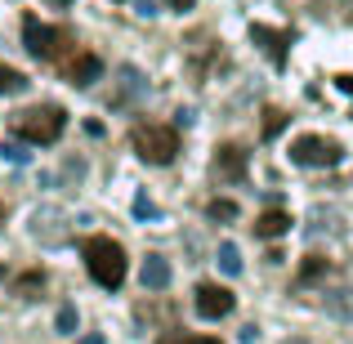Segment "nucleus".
Here are the masks:
<instances>
[{
	"label": "nucleus",
	"instance_id": "f257e3e1",
	"mask_svg": "<svg viewBox=\"0 0 353 344\" xmlns=\"http://www.w3.org/2000/svg\"><path fill=\"white\" fill-rule=\"evenodd\" d=\"M81 255H85L90 277H94L103 291H121V286H125L130 264H125V250H121V241H112V237H85Z\"/></svg>",
	"mask_w": 353,
	"mask_h": 344
},
{
	"label": "nucleus",
	"instance_id": "f03ea898",
	"mask_svg": "<svg viewBox=\"0 0 353 344\" xmlns=\"http://www.w3.org/2000/svg\"><path fill=\"white\" fill-rule=\"evenodd\" d=\"M130 139H134V152L143 156L148 165H170L174 156H179V130L161 125V121H139V125L130 130Z\"/></svg>",
	"mask_w": 353,
	"mask_h": 344
},
{
	"label": "nucleus",
	"instance_id": "7ed1b4c3",
	"mask_svg": "<svg viewBox=\"0 0 353 344\" xmlns=\"http://www.w3.org/2000/svg\"><path fill=\"white\" fill-rule=\"evenodd\" d=\"M14 130L27 139V143H59L63 130H68V112L59 103H41V108H27V112L14 117Z\"/></svg>",
	"mask_w": 353,
	"mask_h": 344
},
{
	"label": "nucleus",
	"instance_id": "20e7f679",
	"mask_svg": "<svg viewBox=\"0 0 353 344\" xmlns=\"http://www.w3.org/2000/svg\"><path fill=\"white\" fill-rule=\"evenodd\" d=\"M23 45H27V54H36V59H59L68 45H77V36H72L68 27H50V23H41V18L27 14L23 18Z\"/></svg>",
	"mask_w": 353,
	"mask_h": 344
},
{
	"label": "nucleus",
	"instance_id": "39448f33",
	"mask_svg": "<svg viewBox=\"0 0 353 344\" xmlns=\"http://www.w3.org/2000/svg\"><path fill=\"white\" fill-rule=\"evenodd\" d=\"M291 161L295 165H309V170H331V165L345 161V148L327 134H300L291 143Z\"/></svg>",
	"mask_w": 353,
	"mask_h": 344
},
{
	"label": "nucleus",
	"instance_id": "423d86ee",
	"mask_svg": "<svg viewBox=\"0 0 353 344\" xmlns=\"http://www.w3.org/2000/svg\"><path fill=\"white\" fill-rule=\"evenodd\" d=\"M233 304H237V295L228 291V286H219V282H201L197 286V313H201V318L219 322V318L233 313Z\"/></svg>",
	"mask_w": 353,
	"mask_h": 344
},
{
	"label": "nucleus",
	"instance_id": "0eeeda50",
	"mask_svg": "<svg viewBox=\"0 0 353 344\" xmlns=\"http://www.w3.org/2000/svg\"><path fill=\"white\" fill-rule=\"evenodd\" d=\"M246 165H250L246 148L219 143V148H215V161H210V170H215V179H224V183H241V179H246Z\"/></svg>",
	"mask_w": 353,
	"mask_h": 344
},
{
	"label": "nucleus",
	"instance_id": "6e6552de",
	"mask_svg": "<svg viewBox=\"0 0 353 344\" xmlns=\"http://www.w3.org/2000/svg\"><path fill=\"white\" fill-rule=\"evenodd\" d=\"M250 41L273 59V68H286V45H291V32H277V27H264V23H250Z\"/></svg>",
	"mask_w": 353,
	"mask_h": 344
},
{
	"label": "nucleus",
	"instance_id": "1a4fd4ad",
	"mask_svg": "<svg viewBox=\"0 0 353 344\" xmlns=\"http://www.w3.org/2000/svg\"><path fill=\"white\" fill-rule=\"evenodd\" d=\"M148 94V81H143V72L139 68H117V94H112V108H130L134 99H143Z\"/></svg>",
	"mask_w": 353,
	"mask_h": 344
},
{
	"label": "nucleus",
	"instance_id": "9d476101",
	"mask_svg": "<svg viewBox=\"0 0 353 344\" xmlns=\"http://www.w3.org/2000/svg\"><path fill=\"white\" fill-rule=\"evenodd\" d=\"M99 77H103V59H99V54H77V59H72V68H68V81H72L77 90L94 85Z\"/></svg>",
	"mask_w": 353,
	"mask_h": 344
},
{
	"label": "nucleus",
	"instance_id": "9b49d317",
	"mask_svg": "<svg viewBox=\"0 0 353 344\" xmlns=\"http://www.w3.org/2000/svg\"><path fill=\"white\" fill-rule=\"evenodd\" d=\"M139 282H143V291H165V286H170V259L148 255L143 268H139Z\"/></svg>",
	"mask_w": 353,
	"mask_h": 344
},
{
	"label": "nucleus",
	"instance_id": "f8f14e48",
	"mask_svg": "<svg viewBox=\"0 0 353 344\" xmlns=\"http://www.w3.org/2000/svg\"><path fill=\"white\" fill-rule=\"evenodd\" d=\"M282 232H291V215H286V210H264V215L255 219V237L273 241V237H282Z\"/></svg>",
	"mask_w": 353,
	"mask_h": 344
},
{
	"label": "nucleus",
	"instance_id": "ddd939ff",
	"mask_svg": "<svg viewBox=\"0 0 353 344\" xmlns=\"http://www.w3.org/2000/svg\"><path fill=\"white\" fill-rule=\"evenodd\" d=\"M286 121H291V117H286L282 108H268V112H264V125H259V139H264V143H273V139L286 130Z\"/></svg>",
	"mask_w": 353,
	"mask_h": 344
},
{
	"label": "nucleus",
	"instance_id": "4468645a",
	"mask_svg": "<svg viewBox=\"0 0 353 344\" xmlns=\"http://www.w3.org/2000/svg\"><path fill=\"white\" fill-rule=\"evenodd\" d=\"M27 85H32V81L18 68H0V94H27Z\"/></svg>",
	"mask_w": 353,
	"mask_h": 344
},
{
	"label": "nucleus",
	"instance_id": "2eb2a0df",
	"mask_svg": "<svg viewBox=\"0 0 353 344\" xmlns=\"http://www.w3.org/2000/svg\"><path fill=\"white\" fill-rule=\"evenodd\" d=\"M41 286H45V273H41V268H32V273H23L14 282V291L23 295V300H36V291H41Z\"/></svg>",
	"mask_w": 353,
	"mask_h": 344
},
{
	"label": "nucleus",
	"instance_id": "dca6fc26",
	"mask_svg": "<svg viewBox=\"0 0 353 344\" xmlns=\"http://www.w3.org/2000/svg\"><path fill=\"white\" fill-rule=\"evenodd\" d=\"M206 215L215 219V224H228V219H237V201L215 197V201H206Z\"/></svg>",
	"mask_w": 353,
	"mask_h": 344
},
{
	"label": "nucleus",
	"instance_id": "f3484780",
	"mask_svg": "<svg viewBox=\"0 0 353 344\" xmlns=\"http://www.w3.org/2000/svg\"><path fill=\"white\" fill-rule=\"evenodd\" d=\"M219 268H224L228 277H237V273H241V250L233 246V241H224V246H219Z\"/></svg>",
	"mask_w": 353,
	"mask_h": 344
},
{
	"label": "nucleus",
	"instance_id": "a211bd4d",
	"mask_svg": "<svg viewBox=\"0 0 353 344\" xmlns=\"http://www.w3.org/2000/svg\"><path fill=\"white\" fill-rule=\"evenodd\" d=\"M327 309L336 313V318H353V291H331L327 295Z\"/></svg>",
	"mask_w": 353,
	"mask_h": 344
},
{
	"label": "nucleus",
	"instance_id": "6ab92c4d",
	"mask_svg": "<svg viewBox=\"0 0 353 344\" xmlns=\"http://www.w3.org/2000/svg\"><path fill=\"white\" fill-rule=\"evenodd\" d=\"M327 259H322V255H309V259H304V264H300V282H318V277L322 273H327Z\"/></svg>",
	"mask_w": 353,
	"mask_h": 344
},
{
	"label": "nucleus",
	"instance_id": "aec40b11",
	"mask_svg": "<svg viewBox=\"0 0 353 344\" xmlns=\"http://www.w3.org/2000/svg\"><path fill=\"white\" fill-rule=\"evenodd\" d=\"M157 344H219L215 336H192V331H170V336H161Z\"/></svg>",
	"mask_w": 353,
	"mask_h": 344
},
{
	"label": "nucleus",
	"instance_id": "412c9836",
	"mask_svg": "<svg viewBox=\"0 0 353 344\" xmlns=\"http://www.w3.org/2000/svg\"><path fill=\"white\" fill-rule=\"evenodd\" d=\"M54 327H59L63 336H77V304H63L59 318H54Z\"/></svg>",
	"mask_w": 353,
	"mask_h": 344
},
{
	"label": "nucleus",
	"instance_id": "4be33fe9",
	"mask_svg": "<svg viewBox=\"0 0 353 344\" xmlns=\"http://www.w3.org/2000/svg\"><path fill=\"white\" fill-rule=\"evenodd\" d=\"M134 219H161V210H157V201L148 197V192L134 197Z\"/></svg>",
	"mask_w": 353,
	"mask_h": 344
},
{
	"label": "nucleus",
	"instance_id": "5701e85b",
	"mask_svg": "<svg viewBox=\"0 0 353 344\" xmlns=\"http://www.w3.org/2000/svg\"><path fill=\"white\" fill-rule=\"evenodd\" d=\"M0 156H5V161H14V165H23V161H27L32 152H27L23 143H5V148H0Z\"/></svg>",
	"mask_w": 353,
	"mask_h": 344
},
{
	"label": "nucleus",
	"instance_id": "b1692460",
	"mask_svg": "<svg viewBox=\"0 0 353 344\" xmlns=\"http://www.w3.org/2000/svg\"><path fill=\"white\" fill-rule=\"evenodd\" d=\"M336 90H340V94H353V72H340V77H336Z\"/></svg>",
	"mask_w": 353,
	"mask_h": 344
},
{
	"label": "nucleus",
	"instance_id": "393cba45",
	"mask_svg": "<svg viewBox=\"0 0 353 344\" xmlns=\"http://www.w3.org/2000/svg\"><path fill=\"white\" fill-rule=\"evenodd\" d=\"M165 5H170V9H174V14H188V9H192V5H197V0H165Z\"/></svg>",
	"mask_w": 353,
	"mask_h": 344
},
{
	"label": "nucleus",
	"instance_id": "a878e982",
	"mask_svg": "<svg viewBox=\"0 0 353 344\" xmlns=\"http://www.w3.org/2000/svg\"><path fill=\"white\" fill-rule=\"evenodd\" d=\"M192 121H197V117H192V108H183V112H174V125H192Z\"/></svg>",
	"mask_w": 353,
	"mask_h": 344
},
{
	"label": "nucleus",
	"instance_id": "bb28decb",
	"mask_svg": "<svg viewBox=\"0 0 353 344\" xmlns=\"http://www.w3.org/2000/svg\"><path fill=\"white\" fill-rule=\"evenodd\" d=\"M259 340V327H241V344H255Z\"/></svg>",
	"mask_w": 353,
	"mask_h": 344
},
{
	"label": "nucleus",
	"instance_id": "cd10ccee",
	"mask_svg": "<svg viewBox=\"0 0 353 344\" xmlns=\"http://www.w3.org/2000/svg\"><path fill=\"white\" fill-rule=\"evenodd\" d=\"M77 344H103V336H81Z\"/></svg>",
	"mask_w": 353,
	"mask_h": 344
},
{
	"label": "nucleus",
	"instance_id": "c85d7f7f",
	"mask_svg": "<svg viewBox=\"0 0 353 344\" xmlns=\"http://www.w3.org/2000/svg\"><path fill=\"white\" fill-rule=\"evenodd\" d=\"M54 5H72V0H54Z\"/></svg>",
	"mask_w": 353,
	"mask_h": 344
},
{
	"label": "nucleus",
	"instance_id": "c756f323",
	"mask_svg": "<svg viewBox=\"0 0 353 344\" xmlns=\"http://www.w3.org/2000/svg\"><path fill=\"white\" fill-rule=\"evenodd\" d=\"M0 219H5V201H0Z\"/></svg>",
	"mask_w": 353,
	"mask_h": 344
},
{
	"label": "nucleus",
	"instance_id": "7c9ffc66",
	"mask_svg": "<svg viewBox=\"0 0 353 344\" xmlns=\"http://www.w3.org/2000/svg\"><path fill=\"white\" fill-rule=\"evenodd\" d=\"M0 277H5V264H0Z\"/></svg>",
	"mask_w": 353,
	"mask_h": 344
}]
</instances>
